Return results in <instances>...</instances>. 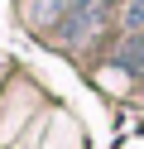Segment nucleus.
I'll list each match as a JSON object with an SVG mask.
<instances>
[{"instance_id": "f257e3e1", "label": "nucleus", "mask_w": 144, "mask_h": 149, "mask_svg": "<svg viewBox=\"0 0 144 149\" xmlns=\"http://www.w3.org/2000/svg\"><path fill=\"white\" fill-rule=\"evenodd\" d=\"M106 10H111V0H72V5L63 10L58 39H63V43H86V39L106 24Z\"/></svg>"}, {"instance_id": "f03ea898", "label": "nucleus", "mask_w": 144, "mask_h": 149, "mask_svg": "<svg viewBox=\"0 0 144 149\" xmlns=\"http://www.w3.org/2000/svg\"><path fill=\"white\" fill-rule=\"evenodd\" d=\"M115 63H120L130 77H144V29L130 34V39L120 43V53H115Z\"/></svg>"}, {"instance_id": "7ed1b4c3", "label": "nucleus", "mask_w": 144, "mask_h": 149, "mask_svg": "<svg viewBox=\"0 0 144 149\" xmlns=\"http://www.w3.org/2000/svg\"><path fill=\"white\" fill-rule=\"evenodd\" d=\"M63 5H72V0H29V19H34V24H48Z\"/></svg>"}, {"instance_id": "20e7f679", "label": "nucleus", "mask_w": 144, "mask_h": 149, "mask_svg": "<svg viewBox=\"0 0 144 149\" xmlns=\"http://www.w3.org/2000/svg\"><path fill=\"white\" fill-rule=\"evenodd\" d=\"M125 24H130V34L144 29V0H125Z\"/></svg>"}]
</instances>
